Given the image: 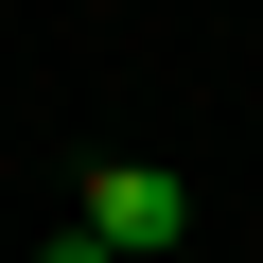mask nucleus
I'll return each instance as SVG.
<instances>
[{
  "instance_id": "obj_1",
  "label": "nucleus",
  "mask_w": 263,
  "mask_h": 263,
  "mask_svg": "<svg viewBox=\"0 0 263 263\" xmlns=\"http://www.w3.org/2000/svg\"><path fill=\"white\" fill-rule=\"evenodd\" d=\"M70 228L123 246V263H176V246H193V176H176V158H105V176L70 193Z\"/></svg>"
},
{
  "instance_id": "obj_2",
  "label": "nucleus",
  "mask_w": 263,
  "mask_h": 263,
  "mask_svg": "<svg viewBox=\"0 0 263 263\" xmlns=\"http://www.w3.org/2000/svg\"><path fill=\"white\" fill-rule=\"evenodd\" d=\"M35 263H123V246H88V228H53V246H35Z\"/></svg>"
}]
</instances>
